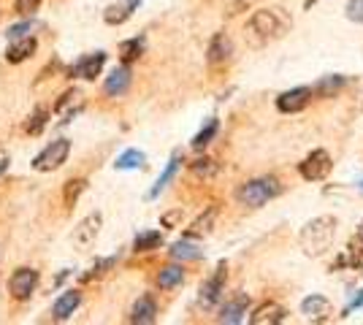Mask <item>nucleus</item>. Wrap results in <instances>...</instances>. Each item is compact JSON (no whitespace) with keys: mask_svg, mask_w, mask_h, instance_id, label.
Wrapping results in <instances>:
<instances>
[{"mask_svg":"<svg viewBox=\"0 0 363 325\" xmlns=\"http://www.w3.org/2000/svg\"><path fill=\"white\" fill-rule=\"evenodd\" d=\"M336 228H339V219L331 217V215H323V217L309 219V222L303 225L301 236H298L301 249L309 255V258H320V255H325V252L331 249L333 239H336Z\"/></svg>","mask_w":363,"mask_h":325,"instance_id":"f257e3e1","label":"nucleus"},{"mask_svg":"<svg viewBox=\"0 0 363 325\" xmlns=\"http://www.w3.org/2000/svg\"><path fill=\"white\" fill-rule=\"evenodd\" d=\"M290 28H293V19H290L288 11H285V8H279V6L257 8L255 14L250 16V33H255L257 38H263V41L282 38Z\"/></svg>","mask_w":363,"mask_h":325,"instance_id":"f03ea898","label":"nucleus"},{"mask_svg":"<svg viewBox=\"0 0 363 325\" xmlns=\"http://www.w3.org/2000/svg\"><path fill=\"white\" fill-rule=\"evenodd\" d=\"M279 193H282V187H279V182L274 176H260V179L244 182L236 190V201L242 203V206H250V209H260V206H266L272 198H277Z\"/></svg>","mask_w":363,"mask_h":325,"instance_id":"7ed1b4c3","label":"nucleus"},{"mask_svg":"<svg viewBox=\"0 0 363 325\" xmlns=\"http://www.w3.org/2000/svg\"><path fill=\"white\" fill-rule=\"evenodd\" d=\"M71 155V141L68 139H55L49 141L38 155L33 157V169L35 171H57Z\"/></svg>","mask_w":363,"mask_h":325,"instance_id":"20e7f679","label":"nucleus"},{"mask_svg":"<svg viewBox=\"0 0 363 325\" xmlns=\"http://www.w3.org/2000/svg\"><path fill=\"white\" fill-rule=\"evenodd\" d=\"M38 282H41V274H38L35 268H30V266L16 268L14 274L9 277V293H11L14 301H28V298L35 293Z\"/></svg>","mask_w":363,"mask_h":325,"instance_id":"39448f33","label":"nucleus"},{"mask_svg":"<svg viewBox=\"0 0 363 325\" xmlns=\"http://www.w3.org/2000/svg\"><path fill=\"white\" fill-rule=\"evenodd\" d=\"M331 169H333L331 155L325 149H315L312 155L303 157V163L298 166V173H301L306 182H320V179H325L331 173Z\"/></svg>","mask_w":363,"mask_h":325,"instance_id":"423d86ee","label":"nucleus"},{"mask_svg":"<svg viewBox=\"0 0 363 325\" xmlns=\"http://www.w3.org/2000/svg\"><path fill=\"white\" fill-rule=\"evenodd\" d=\"M104 65H106V52H92V55H84V57H79V60H76L74 65L68 68V76L95 81V79L101 76Z\"/></svg>","mask_w":363,"mask_h":325,"instance_id":"0eeeda50","label":"nucleus"},{"mask_svg":"<svg viewBox=\"0 0 363 325\" xmlns=\"http://www.w3.org/2000/svg\"><path fill=\"white\" fill-rule=\"evenodd\" d=\"M225 274H228V266L220 263L212 277L201 285V295H198V301H201V307H203V309H212L214 304L223 298V290H225Z\"/></svg>","mask_w":363,"mask_h":325,"instance_id":"6e6552de","label":"nucleus"},{"mask_svg":"<svg viewBox=\"0 0 363 325\" xmlns=\"http://www.w3.org/2000/svg\"><path fill=\"white\" fill-rule=\"evenodd\" d=\"M309 101H312V87H293L277 98V108L282 114H296L309 106Z\"/></svg>","mask_w":363,"mask_h":325,"instance_id":"1a4fd4ad","label":"nucleus"},{"mask_svg":"<svg viewBox=\"0 0 363 325\" xmlns=\"http://www.w3.org/2000/svg\"><path fill=\"white\" fill-rule=\"evenodd\" d=\"M301 312L306 314V320L312 323H325L333 317V304L325 295H309L301 301Z\"/></svg>","mask_w":363,"mask_h":325,"instance_id":"9d476101","label":"nucleus"},{"mask_svg":"<svg viewBox=\"0 0 363 325\" xmlns=\"http://www.w3.org/2000/svg\"><path fill=\"white\" fill-rule=\"evenodd\" d=\"M130 81H133V74H130V68H128V62H125V65L114 68V71L106 76V81H104V93H106L108 98H120V95L128 93Z\"/></svg>","mask_w":363,"mask_h":325,"instance_id":"9b49d317","label":"nucleus"},{"mask_svg":"<svg viewBox=\"0 0 363 325\" xmlns=\"http://www.w3.org/2000/svg\"><path fill=\"white\" fill-rule=\"evenodd\" d=\"M79 307H82V293H79V290H65V293L55 301V307H52V320H55V323H65Z\"/></svg>","mask_w":363,"mask_h":325,"instance_id":"f8f14e48","label":"nucleus"},{"mask_svg":"<svg viewBox=\"0 0 363 325\" xmlns=\"http://www.w3.org/2000/svg\"><path fill=\"white\" fill-rule=\"evenodd\" d=\"M101 222H104V219H101V215H98V212H95V215H90L87 219H82V222H79V228H76V233H74L76 247H82V249L90 247L92 241H95V236L101 233Z\"/></svg>","mask_w":363,"mask_h":325,"instance_id":"ddd939ff","label":"nucleus"},{"mask_svg":"<svg viewBox=\"0 0 363 325\" xmlns=\"http://www.w3.org/2000/svg\"><path fill=\"white\" fill-rule=\"evenodd\" d=\"M35 49H38V41H35L33 35H22V38H14V44L6 49V60L11 62V65L30 60L33 55H35Z\"/></svg>","mask_w":363,"mask_h":325,"instance_id":"4468645a","label":"nucleus"},{"mask_svg":"<svg viewBox=\"0 0 363 325\" xmlns=\"http://www.w3.org/2000/svg\"><path fill=\"white\" fill-rule=\"evenodd\" d=\"M230 55H233L230 38H228L225 33H217L212 41H209V49H206V60H209V65H223V62L230 60Z\"/></svg>","mask_w":363,"mask_h":325,"instance_id":"2eb2a0df","label":"nucleus"},{"mask_svg":"<svg viewBox=\"0 0 363 325\" xmlns=\"http://www.w3.org/2000/svg\"><path fill=\"white\" fill-rule=\"evenodd\" d=\"M155 320H157V304H155V298L150 293L141 295L136 304H133V309H130V323L152 325Z\"/></svg>","mask_w":363,"mask_h":325,"instance_id":"dca6fc26","label":"nucleus"},{"mask_svg":"<svg viewBox=\"0 0 363 325\" xmlns=\"http://www.w3.org/2000/svg\"><path fill=\"white\" fill-rule=\"evenodd\" d=\"M285 320V309L279 307V304H274V301H269V304H260L255 312H252V317H250V323L252 325H277Z\"/></svg>","mask_w":363,"mask_h":325,"instance_id":"f3484780","label":"nucleus"},{"mask_svg":"<svg viewBox=\"0 0 363 325\" xmlns=\"http://www.w3.org/2000/svg\"><path fill=\"white\" fill-rule=\"evenodd\" d=\"M247 307H250V295H239V298H233V301H228L223 312H220V323H228V325H236L244 320V314H247Z\"/></svg>","mask_w":363,"mask_h":325,"instance_id":"a211bd4d","label":"nucleus"},{"mask_svg":"<svg viewBox=\"0 0 363 325\" xmlns=\"http://www.w3.org/2000/svg\"><path fill=\"white\" fill-rule=\"evenodd\" d=\"M138 3L141 0H122V3H114V6H108L104 19H106V25H122V22H128L133 11L138 8Z\"/></svg>","mask_w":363,"mask_h":325,"instance_id":"6ab92c4d","label":"nucleus"},{"mask_svg":"<svg viewBox=\"0 0 363 325\" xmlns=\"http://www.w3.org/2000/svg\"><path fill=\"white\" fill-rule=\"evenodd\" d=\"M214 219H217V206H209V209L184 231V236H187V239H203V236H209L214 228Z\"/></svg>","mask_w":363,"mask_h":325,"instance_id":"aec40b11","label":"nucleus"},{"mask_svg":"<svg viewBox=\"0 0 363 325\" xmlns=\"http://www.w3.org/2000/svg\"><path fill=\"white\" fill-rule=\"evenodd\" d=\"M87 179H82V176H74V179H68L65 187H62V206H65V212H71L76 206V201L82 198V193L87 190Z\"/></svg>","mask_w":363,"mask_h":325,"instance_id":"412c9836","label":"nucleus"},{"mask_svg":"<svg viewBox=\"0 0 363 325\" xmlns=\"http://www.w3.org/2000/svg\"><path fill=\"white\" fill-rule=\"evenodd\" d=\"M182 282H184V268L182 266L171 263L157 271V287L160 290H174V287H179Z\"/></svg>","mask_w":363,"mask_h":325,"instance_id":"4be33fe9","label":"nucleus"},{"mask_svg":"<svg viewBox=\"0 0 363 325\" xmlns=\"http://www.w3.org/2000/svg\"><path fill=\"white\" fill-rule=\"evenodd\" d=\"M347 84V79L339 76V74H333V76H325L320 79L318 84L312 87V95H320V98H331V95H336L342 87Z\"/></svg>","mask_w":363,"mask_h":325,"instance_id":"5701e85b","label":"nucleus"},{"mask_svg":"<svg viewBox=\"0 0 363 325\" xmlns=\"http://www.w3.org/2000/svg\"><path fill=\"white\" fill-rule=\"evenodd\" d=\"M46 125H49V108L38 106L30 117H28V122H25V133H28V136H41Z\"/></svg>","mask_w":363,"mask_h":325,"instance_id":"b1692460","label":"nucleus"},{"mask_svg":"<svg viewBox=\"0 0 363 325\" xmlns=\"http://www.w3.org/2000/svg\"><path fill=\"white\" fill-rule=\"evenodd\" d=\"M147 163V155L141 152V149H128V152H122L117 157V163H114V169L117 171H133V169H141Z\"/></svg>","mask_w":363,"mask_h":325,"instance_id":"393cba45","label":"nucleus"},{"mask_svg":"<svg viewBox=\"0 0 363 325\" xmlns=\"http://www.w3.org/2000/svg\"><path fill=\"white\" fill-rule=\"evenodd\" d=\"M177 169H179V155H174V157H171V160H168L166 171L160 173V179L155 182V187H152V190H150V195H147V198H157V195H160V193H163V190H166V187H168V182L174 179V173H177Z\"/></svg>","mask_w":363,"mask_h":325,"instance_id":"a878e982","label":"nucleus"},{"mask_svg":"<svg viewBox=\"0 0 363 325\" xmlns=\"http://www.w3.org/2000/svg\"><path fill=\"white\" fill-rule=\"evenodd\" d=\"M190 171H193L196 176H201V179H214V176L220 173V163L212 160V157H198V160L190 163Z\"/></svg>","mask_w":363,"mask_h":325,"instance_id":"bb28decb","label":"nucleus"},{"mask_svg":"<svg viewBox=\"0 0 363 325\" xmlns=\"http://www.w3.org/2000/svg\"><path fill=\"white\" fill-rule=\"evenodd\" d=\"M163 244V236L160 231H144L136 236V241H133V252H152V249H157Z\"/></svg>","mask_w":363,"mask_h":325,"instance_id":"cd10ccee","label":"nucleus"},{"mask_svg":"<svg viewBox=\"0 0 363 325\" xmlns=\"http://www.w3.org/2000/svg\"><path fill=\"white\" fill-rule=\"evenodd\" d=\"M168 252H171L174 261H201L203 258V252L196 244H190V241H177Z\"/></svg>","mask_w":363,"mask_h":325,"instance_id":"c85d7f7f","label":"nucleus"},{"mask_svg":"<svg viewBox=\"0 0 363 325\" xmlns=\"http://www.w3.org/2000/svg\"><path fill=\"white\" fill-rule=\"evenodd\" d=\"M144 55V38L138 35V38H130V41H122L120 44V57L122 62H133L138 60Z\"/></svg>","mask_w":363,"mask_h":325,"instance_id":"c756f323","label":"nucleus"},{"mask_svg":"<svg viewBox=\"0 0 363 325\" xmlns=\"http://www.w3.org/2000/svg\"><path fill=\"white\" fill-rule=\"evenodd\" d=\"M217 130H220V122H217V120L212 117V120L206 122V127H201V133H198L196 139H193V149H203L206 144H212V139L217 136Z\"/></svg>","mask_w":363,"mask_h":325,"instance_id":"7c9ffc66","label":"nucleus"},{"mask_svg":"<svg viewBox=\"0 0 363 325\" xmlns=\"http://www.w3.org/2000/svg\"><path fill=\"white\" fill-rule=\"evenodd\" d=\"M79 98H82V93H79L76 87H71V90H65V93H62L60 98H57V103H55V111H57V114H65L71 103H79Z\"/></svg>","mask_w":363,"mask_h":325,"instance_id":"2f4dec72","label":"nucleus"},{"mask_svg":"<svg viewBox=\"0 0 363 325\" xmlns=\"http://www.w3.org/2000/svg\"><path fill=\"white\" fill-rule=\"evenodd\" d=\"M30 28H35V22H33L30 16H22V22H16V25H11L9 30H6V38H22V35H28V30Z\"/></svg>","mask_w":363,"mask_h":325,"instance_id":"473e14b6","label":"nucleus"},{"mask_svg":"<svg viewBox=\"0 0 363 325\" xmlns=\"http://www.w3.org/2000/svg\"><path fill=\"white\" fill-rule=\"evenodd\" d=\"M44 0H14V11L19 16H33L38 8H41Z\"/></svg>","mask_w":363,"mask_h":325,"instance_id":"72a5a7b5","label":"nucleus"},{"mask_svg":"<svg viewBox=\"0 0 363 325\" xmlns=\"http://www.w3.org/2000/svg\"><path fill=\"white\" fill-rule=\"evenodd\" d=\"M345 11H347V19H352V22L363 25V0H347Z\"/></svg>","mask_w":363,"mask_h":325,"instance_id":"f704fd0d","label":"nucleus"},{"mask_svg":"<svg viewBox=\"0 0 363 325\" xmlns=\"http://www.w3.org/2000/svg\"><path fill=\"white\" fill-rule=\"evenodd\" d=\"M179 219H182V209H177V212H168V215H163V219H160V222H163L166 228H174Z\"/></svg>","mask_w":363,"mask_h":325,"instance_id":"c9c22d12","label":"nucleus"},{"mask_svg":"<svg viewBox=\"0 0 363 325\" xmlns=\"http://www.w3.org/2000/svg\"><path fill=\"white\" fill-rule=\"evenodd\" d=\"M6 169H9V157H0V176L6 173Z\"/></svg>","mask_w":363,"mask_h":325,"instance_id":"e433bc0d","label":"nucleus"},{"mask_svg":"<svg viewBox=\"0 0 363 325\" xmlns=\"http://www.w3.org/2000/svg\"><path fill=\"white\" fill-rule=\"evenodd\" d=\"M352 307H363V293L358 295V298H355V304H352Z\"/></svg>","mask_w":363,"mask_h":325,"instance_id":"4c0bfd02","label":"nucleus"},{"mask_svg":"<svg viewBox=\"0 0 363 325\" xmlns=\"http://www.w3.org/2000/svg\"><path fill=\"white\" fill-rule=\"evenodd\" d=\"M315 3H318V0H306V3H303V6H306V8H312V6H315Z\"/></svg>","mask_w":363,"mask_h":325,"instance_id":"58836bf2","label":"nucleus"},{"mask_svg":"<svg viewBox=\"0 0 363 325\" xmlns=\"http://www.w3.org/2000/svg\"><path fill=\"white\" fill-rule=\"evenodd\" d=\"M361 187H363V185H361Z\"/></svg>","mask_w":363,"mask_h":325,"instance_id":"ea45409f","label":"nucleus"}]
</instances>
